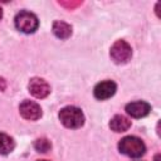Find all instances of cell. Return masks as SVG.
Masks as SVG:
<instances>
[{"label": "cell", "mask_w": 161, "mask_h": 161, "mask_svg": "<svg viewBox=\"0 0 161 161\" xmlns=\"http://www.w3.org/2000/svg\"><path fill=\"white\" fill-rule=\"evenodd\" d=\"M118 150L121 153L128 157H140L145 153L146 146L143 141L136 136H126L118 142Z\"/></svg>", "instance_id": "6da1fadb"}, {"label": "cell", "mask_w": 161, "mask_h": 161, "mask_svg": "<svg viewBox=\"0 0 161 161\" xmlns=\"http://www.w3.org/2000/svg\"><path fill=\"white\" fill-rule=\"evenodd\" d=\"M59 121L67 128H79L84 123V114L78 107L67 106L59 111Z\"/></svg>", "instance_id": "7a4b0ae2"}, {"label": "cell", "mask_w": 161, "mask_h": 161, "mask_svg": "<svg viewBox=\"0 0 161 161\" xmlns=\"http://www.w3.org/2000/svg\"><path fill=\"white\" fill-rule=\"evenodd\" d=\"M15 26L18 30H20L25 34H30L38 29L39 20H38L35 14L26 11V10H23L20 13H18L15 16Z\"/></svg>", "instance_id": "3957f363"}, {"label": "cell", "mask_w": 161, "mask_h": 161, "mask_svg": "<svg viewBox=\"0 0 161 161\" xmlns=\"http://www.w3.org/2000/svg\"><path fill=\"white\" fill-rule=\"evenodd\" d=\"M109 55L116 64H125L132 57V48L126 40H116L111 47Z\"/></svg>", "instance_id": "277c9868"}, {"label": "cell", "mask_w": 161, "mask_h": 161, "mask_svg": "<svg viewBox=\"0 0 161 161\" xmlns=\"http://www.w3.org/2000/svg\"><path fill=\"white\" fill-rule=\"evenodd\" d=\"M19 112H20L21 117L28 121H36L42 117V113H43L40 106L36 102L29 101V99H25L20 103Z\"/></svg>", "instance_id": "5b68a950"}, {"label": "cell", "mask_w": 161, "mask_h": 161, "mask_svg": "<svg viewBox=\"0 0 161 161\" xmlns=\"http://www.w3.org/2000/svg\"><path fill=\"white\" fill-rule=\"evenodd\" d=\"M28 89L31 96H34L35 98H40V99L45 98L50 93V86L48 84V82L45 79L38 78V77H34L29 80Z\"/></svg>", "instance_id": "8992f818"}, {"label": "cell", "mask_w": 161, "mask_h": 161, "mask_svg": "<svg viewBox=\"0 0 161 161\" xmlns=\"http://www.w3.org/2000/svg\"><path fill=\"white\" fill-rule=\"evenodd\" d=\"M116 91H117V84L113 80H103L96 84L93 89V94L97 99L104 101V99L111 98L116 93Z\"/></svg>", "instance_id": "52a82bcc"}, {"label": "cell", "mask_w": 161, "mask_h": 161, "mask_svg": "<svg viewBox=\"0 0 161 161\" xmlns=\"http://www.w3.org/2000/svg\"><path fill=\"white\" fill-rule=\"evenodd\" d=\"M151 106L146 101H133L126 106V112L133 118H141L150 113Z\"/></svg>", "instance_id": "ba28073f"}, {"label": "cell", "mask_w": 161, "mask_h": 161, "mask_svg": "<svg viewBox=\"0 0 161 161\" xmlns=\"http://www.w3.org/2000/svg\"><path fill=\"white\" fill-rule=\"evenodd\" d=\"M109 127L114 132H125L131 127V121L122 114H116L109 121Z\"/></svg>", "instance_id": "9c48e42d"}, {"label": "cell", "mask_w": 161, "mask_h": 161, "mask_svg": "<svg viewBox=\"0 0 161 161\" xmlns=\"http://www.w3.org/2000/svg\"><path fill=\"white\" fill-rule=\"evenodd\" d=\"M53 33L59 39H68L72 35V26L62 20H57L53 23Z\"/></svg>", "instance_id": "30bf717a"}, {"label": "cell", "mask_w": 161, "mask_h": 161, "mask_svg": "<svg viewBox=\"0 0 161 161\" xmlns=\"http://www.w3.org/2000/svg\"><path fill=\"white\" fill-rule=\"evenodd\" d=\"M15 147V142L14 140L6 135L0 132V155H8L10 153Z\"/></svg>", "instance_id": "8fae6325"}, {"label": "cell", "mask_w": 161, "mask_h": 161, "mask_svg": "<svg viewBox=\"0 0 161 161\" xmlns=\"http://www.w3.org/2000/svg\"><path fill=\"white\" fill-rule=\"evenodd\" d=\"M34 148H35L38 152L45 153V152H48V151L52 148V143H50L49 140H47V138H38V140L34 142Z\"/></svg>", "instance_id": "7c38bea8"}, {"label": "cell", "mask_w": 161, "mask_h": 161, "mask_svg": "<svg viewBox=\"0 0 161 161\" xmlns=\"http://www.w3.org/2000/svg\"><path fill=\"white\" fill-rule=\"evenodd\" d=\"M1 18H3V9L0 8V19H1Z\"/></svg>", "instance_id": "4fadbf2b"}, {"label": "cell", "mask_w": 161, "mask_h": 161, "mask_svg": "<svg viewBox=\"0 0 161 161\" xmlns=\"http://www.w3.org/2000/svg\"><path fill=\"white\" fill-rule=\"evenodd\" d=\"M38 161H48V160H38Z\"/></svg>", "instance_id": "5bb4252c"}]
</instances>
